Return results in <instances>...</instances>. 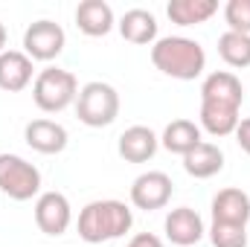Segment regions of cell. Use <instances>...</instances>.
<instances>
[{
  "instance_id": "13",
  "label": "cell",
  "mask_w": 250,
  "mask_h": 247,
  "mask_svg": "<svg viewBox=\"0 0 250 247\" xmlns=\"http://www.w3.org/2000/svg\"><path fill=\"white\" fill-rule=\"evenodd\" d=\"M212 221L248 227V221H250L248 192H242V189H221V192L212 198Z\"/></svg>"
},
{
  "instance_id": "10",
  "label": "cell",
  "mask_w": 250,
  "mask_h": 247,
  "mask_svg": "<svg viewBox=\"0 0 250 247\" xmlns=\"http://www.w3.org/2000/svg\"><path fill=\"white\" fill-rule=\"evenodd\" d=\"M23 137H26V145L38 154H62L70 143L67 128L53 123V120H32L26 125Z\"/></svg>"
},
{
  "instance_id": "5",
  "label": "cell",
  "mask_w": 250,
  "mask_h": 247,
  "mask_svg": "<svg viewBox=\"0 0 250 247\" xmlns=\"http://www.w3.org/2000/svg\"><path fill=\"white\" fill-rule=\"evenodd\" d=\"M0 192L12 201H29L41 192V172L18 154H0Z\"/></svg>"
},
{
  "instance_id": "17",
  "label": "cell",
  "mask_w": 250,
  "mask_h": 247,
  "mask_svg": "<svg viewBox=\"0 0 250 247\" xmlns=\"http://www.w3.org/2000/svg\"><path fill=\"white\" fill-rule=\"evenodd\" d=\"M120 35L131 44H151L157 38V18L148 9H128L120 18Z\"/></svg>"
},
{
  "instance_id": "23",
  "label": "cell",
  "mask_w": 250,
  "mask_h": 247,
  "mask_svg": "<svg viewBox=\"0 0 250 247\" xmlns=\"http://www.w3.org/2000/svg\"><path fill=\"white\" fill-rule=\"evenodd\" d=\"M224 21H227L230 32L250 35V0H230L224 6Z\"/></svg>"
},
{
  "instance_id": "15",
  "label": "cell",
  "mask_w": 250,
  "mask_h": 247,
  "mask_svg": "<svg viewBox=\"0 0 250 247\" xmlns=\"http://www.w3.org/2000/svg\"><path fill=\"white\" fill-rule=\"evenodd\" d=\"M76 26L90 38H102L114 29V9L105 0H84L76 9Z\"/></svg>"
},
{
  "instance_id": "24",
  "label": "cell",
  "mask_w": 250,
  "mask_h": 247,
  "mask_svg": "<svg viewBox=\"0 0 250 247\" xmlns=\"http://www.w3.org/2000/svg\"><path fill=\"white\" fill-rule=\"evenodd\" d=\"M236 143H239V148L250 157V120H242L239 123V128H236Z\"/></svg>"
},
{
  "instance_id": "7",
  "label": "cell",
  "mask_w": 250,
  "mask_h": 247,
  "mask_svg": "<svg viewBox=\"0 0 250 247\" xmlns=\"http://www.w3.org/2000/svg\"><path fill=\"white\" fill-rule=\"evenodd\" d=\"M172 189H175V184L166 172H146L131 184V204L146 212L163 209L172 201Z\"/></svg>"
},
{
  "instance_id": "22",
  "label": "cell",
  "mask_w": 250,
  "mask_h": 247,
  "mask_svg": "<svg viewBox=\"0 0 250 247\" xmlns=\"http://www.w3.org/2000/svg\"><path fill=\"white\" fill-rule=\"evenodd\" d=\"M209 242L215 247H248V227L212 221V227H209Z\"/></svg>"
},
{
  "instance_id": "25",
  "label": "cell",
  "mask_w": 250,
  "mask_h": 247,
  "mask_svg": "<svg viewBox=\"0 0 250 247\" xmlns=\"http://www.w3.org/2000/svg\"><path fill=\"white\" fill-rule=\"evenodd\" d=\"M128 247H163V242L157 239V236H151V233H140V236H134Z\"/></svg>"
},
{
  "instance_id": "3",
  "label": "cell",
  "mask_w": 250,
  "mask_h": 247,
  "mask_svg": "<svg viewBox=\"0 0 250 247\" xmlns=\"http://www.w3.org/2000/svg\"><path fill=\"white\" fill-rule=\"evenodd\" d=\"M79 96V82L70 70L62 67H47L35 76L32 82V99L44 114H62L70 108Z\"/></svg>"
},
{
  "instance_id": "19",
  "label": "cell",
  "mask_w": 250,
  "mask_h": 247,
  "mask_svg": "<svg viewBox=\"0 0 250 247\" xmlns=\"http://www.w3.org/2000/svg\"><path fill=\"white\" fill-rule=\"evenodd\" d=\"M218 12V0H172L166 6V15L178 26H198L209 21Z\"/></svg>"
},
{
  "instance_id": "14",
  "label": "cell",
  "mask_w": 250,
  "mask_h": 247,
  "mask_svg": "<svg viewBox=\"0 0 250 247\" xmlns=\"http://www.w3.org/2000/svg\"><path fill=\"white\" fill-rule=\"evenodd\" d=\"M32 82V59L18 50H6L0 56V90L21 93Z\"/></svg>"
},
{
  "instance_id": "2",
  "label": "cell",
  "mask_w": 250,
  "mask_h": 247,
  "mask_svg": "<svg viewBox=\"0 0 250 247\" xmlns=\"http://www.w3.org/2000/svg\"><path fill=\"white\" fill-rule=\"evenodd\" d=\"M134 215L123 201H90L82 212H79V239H84L87 245H102L111 239H120L131 230Z\"/></svg>"
},
{
  "instance_id": "26",
  "label": "cell",
  "mask_w": 250,
  "mask_h": 247,
  "mask_svg": "<svg viewBox=\"0 0 250 247\" xmlns=\"http://www.w3.org/2000/svg\"><path fill=\"white\" fill-rule=\"evenodd\" d=\"M3 47H6V26H3V23H0V56H3V53H6V50H3Z\"/></svg>"
},
{
  "instance_id": "18",
  "label": "cell",
  "mask_w": 250,
  "mask_h": 247,
  "mask_svg": "<svg viewBox=\"0 0 250 247\" xmlns=\"http://www.w3.org/2000/svg\"><path fill=\"white\" fill-rule=\"evenodd\" d=\"M239 123H242L239 108H233V105H221V102H201V128L209 131L212 137L236 134Z\"/></svg>"
},
{
  "instance_id": "1",
  "label": "cell",
  "mask_w": 250,
  "mask_h": 247,
  "mask_svg": "<svg viewBox=\"0 0 250 247\" xmlns=\"http://www.w3.org/2000/svg\"><path fill=\"white\" fill-rule=\"evenodd\" d=\"M151 64L172 76V79H181V82H192L204 73L207 67V53L198 41L184 38V35H166V38H157L154 47H151Z\"/></svg>"
},
{
  "instance_id": "12",
  "label": "cell",
  "mask_w": 250,
  "mask_h": 247,
  "mask_svg": "<svg viewBox=\"0 0 250 247\" xmlns=\"http://www.w3.org/2000/svg\"><path fill=\"white\" fill-rule=\"evenodd\" d=\"M201 236H204V221H201V215L195 209L178 206V209H172L166 215V239L172 245L192 247L201 242Z\"/></svg>"
},
{
  "instance_id": "9",
  "label": "cell",
  "mask_w": 250,
  "mask_h": 247,
  "mask_svg": "<svg viewBox=\"0 0 250 247\" xmlns=\"http://www.w3.org/2000/svg\"><path fill=\"white\" fill-rule=\"evenodd\" d=\"M157 145H160L157 134H154L151 128H146V125H131V128H125L123 134H120V143H117L120 157H123L125 163H148V160L154 157Z\"/></svg>"
},
{
  "instance_id": "4",
  "label": "cell",
  "mask_w": 250,
  "mask_h": 247,
  "mask_svg": "<svg viewBox=\"0 0 250 247\" xmlns=\"http://www.w3.org/2000/svg\"><path fill=\"white\" fill-rule=\"evenodd\" d=\"M76 117L87 128H108L120 117V93L105 82H87L76 96Z\"/></svg>"
},
{
  "instance_id": "16",
  "label": "cell",
  "mask_w": 250,
  "mask_h": 247,
  "mask_svg": "<svg viewBox=\"0 0 250 247\" xmlns=\"http://www.w3.org/2000/svg\"><path fill=\"white\" fill-rule=\"evenodd\" d=\"M184 169H187V175H192V178L207 181V178H212V175H218L224 169V151L218 145L201 140L189 154H184Z\"/></svg>"
},
{
  "instance_id": "21",
  "label": "cell",
  "mask_w": 250,
  "mask_h": 247,
  "mask_svg": "<svg viewBox=\"0 0 250 247\" xmlns=\"http://www.w3.org/2000/svg\"><path fill=\"white\" fill-rule=\"evenodd\" d=\"M218 56L224 59V64L242 70L250 67V35H239V32H224L218 38Z\"/></svg>"
},
{
  "instance_id": "20",
  "label": "cell",
  "mask_w": 250,
  "mask_h": 247,
  "mask_svg": "<svg viewBox=\"0 0 250 247\" xmlns=\"http://www.w3.org/2000/svg\"><path fill=\"white\" fill-rule=\"evenodd\" d=\"M163 148L172 151V154H189L198 143H201V128L192 123V120H175V123L166 125L163 137H160Z\"/></svg>"
},
{
  "instance_id": "11",
  "label": "cell",
  "mask_w": 250,
  "mask_h": 247,
  "mask_svg": "<svg viewBox=\"0 0 250 247\" xmlns=\"http://www.w3.org/2000/svg\"><path fill=\"white\" fill-rule=\"evenodd\" d=\"M242 82L236 73L230 70H218V73H209L201 84V102H221V105H233V108H242Z\"/></svg>"
},
{
  "instance_id": "6",
  "label": "cell",
  "mask_w": 250,
  "mask_h": 247,
  "mask_svg": "<svg viewBox=\"0 0 250 247\" xmlns=\"http://www.w3.org/2000/svg\"><path fill=\"white\" fill-rule=\"evenodd\" d=\"M64 44H67V35L53 21H35L23 32V50L32 62H50V59L62 56Z\"/></svg>"
},
{
  "instance_id": "8",
  "label": "cell",
  "mask_w": 250,
  "mask_h": 247,
  "mask_svg": "<svg viewBox=\"0 0 250 247\" xmlns=\"http://www.w3.org/2000/svg\"><path fill=\"white\" fill-rule=\"evenodd\" d=\"M70 221H73V209H70V201L64 198L62 192L38 195V201H35V224H38L41 233L64 236Z\"/></svg>"
}]
</instances>
